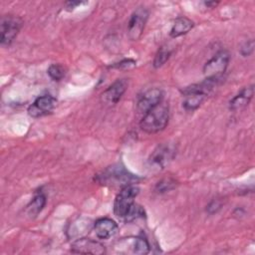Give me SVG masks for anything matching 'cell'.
I'll use <instances>...</instances> for the list:
<instances>
[{
    "label": "cell",
    "mask_w": 255,
    "mask_h": 255,
    "mask_svg": "<svg viewBox=\"0 0 255 255\" xmlns=\"http://www.w3.org/2000/svg\"><path fill=\"white\" fill-rule=\"evenodd\" d=\"M218 80L205 79L200 84H194L182 90V106L186 111L196 110L205 100Z\"/></svg>",
    "instance_id": "cell-1"
},
{
    "label": "cell",
    "mask_w": 255,
    "mask_h": 255,
    "mask_svg": "<svg viewBox=\"0 0 255 255\" xmlns=\"http://www.w3.org/2000/svg\"><path fill=\"white\" fill-rule=\"evenodd\" d=\"M169 120L168 107L162 103L143 115L139 128L146 133H156L165 128Z\"/></svg>",
    "instance_id": "cell-2"
},
{
    "label": "cell",
    "mask_w": 255,
    "mask_h": 255,
    "mask_svg": "<svg viewBox=\"0 0 255 255\" xmlns=\"http://www.w3.org/2000/svg\"><path fill=\"white\" fill-rule=\"evenodd\" d=\"M137 180V177L128 172L122 165H113L105 169L101 174L97 176V181L105 185L112 186H126L133 184Z\"/></svg>",
    "instance_id": "cell-3"
},
{
    "label": "cell",
    "mask_w": 255,
    "mask_h": 255,
    "mask_svg": "<svg viewBox=\"0 0 255 255\" xmlns=\"http://www.w3.org/2000/svg\"><path fill=\"white\" fill-rule=\"evenodd\" d=\"M139 188L135 184H128L122 187L114 202V213L120 218H125L134 203Z\"/></svg>",
    "instance_id": "cell-4"
},
{
    "label": "cell",
    "mask_w": 255,
    "mask_h": 255,
    "mask_svg": "<svg viewBox=\"0 0 255 255\" xmlns=\"http://www.w3.org/2000/svg\"><path fill=\"white\" fill-rule=\"evenodd\" d=\"M230 61V55L226 50L217 52L210 60H208L203 67V74L205 79L219 80L221 75L226 71Z\"/></svg>",
    "instance_id": "cell-5"
},
{
    "label": "cell",
    "mask_w": 255,
    "mask_h": 255,
    "mask_svg": "<svg viewBox=\"0 0 255 255\" xmlns=\"http://www.w3.org/2000/svg\"><path fill=\"white\" fill-rule=\"evenodd\" d=\"M22 20L19 17L7 15L1 18L0 22V43L2 46H9L18 35Z\"/></svg>",
    "instance_id": "cell-6"
},
{
    "label": "cell",
    "mask_w": 255,
    "mask_h": 255,
    "mask_svg": "<svg viewBox=\"0 0 255 255\" xmlns=\"http://www.w3.org/2000/svg\"><path fill=\"white\" fill-rule=\"evenodd\" d=\"M147 19L148 11L143 7H139L132 12L128 22V36L130 40L136 41L141 37Z\"/></svg>",
    "instance_id": "cell-7"
},
{
    "label": "cell",
    "mask_w": 255,
    "mask_h": 255,
    "mask_svg": "<svg viewBox=\"0 0 255 255\" xmlns=\"http://www.w3.org/2000/svg\"><path fill=\"white\" fill-rule=\"evenodd\" d=\"M176 149L170 143H162L158 145L149 155L148 162L150 166L157 169H163L175 156Z\"/></svg>",
    "instance_id": "cell-8"
},
{
    "label": "cell",
    "mask_w": 255,
    "mask_h": 255,
    "mask_svg": "<svg viewBox=\"0 0 255 255\" xmlns=\"http://www.w3.org/2000/svg\"><path fill=\"white\" fill-rule=\"evenodd\" d=\"M163 93L160 89L153 88L144 92L136 103V110L140 114H146L160 103H162Z\"/></svg>",
    "instance_id": "cell-9"
},
{
    "label": "cell",
    "mask_w": 255,
    "mask_h": 255,
    "mask_svg": "<svg viewBox=\"0 0 255 255\" xmlns=\"http://www.w3.org/2000/svg\"><path fill=\"white\" fill-rule=\"evenodd\" d=\"M128 89V81L126 79H118L109 86L101 95V102L107 106L116 105Z\"/></svg>",
    "instance_id": "cell-10"
},
{
    "label": "cell",
    "mask_w": 255,
    "mask_h": 255,
    "mask_svg": "<svg viewBox=\"0 0 255 255\" xmlns=\"http://www.w3.org/2000/svg\"><path fill=\"white\" fill-rule=\"evenodd\" d=\"M71 251L77 254H94L101 255L106 252L105 246L99 241L91 238H79L75 240L71 245Z\"/></svg>",
    "instance_id": "cell-11"
},
{
    "label": "cell",
    "mask_w": 255,
    "mask_h": 255,
    "mask_svg": "<svg viewBox=\"0 0 255 255\" xmlns=\"http://www.w3.org/2000/svg\"><path fill=\"white\" fill-rule=\"evenodd\" d=\"M56 99L52 96L45 95L38 97L34 103L28 108V115L32 118H40L43 116H47L52 113L54 108L56 107Z\"/></svg>",
    "instance_id": "cell-12"
},
{
    "label": "cell",
    "mask_w": 255,
    "mask_h": 255,
    "mask_svg": "<svg viewBox=\"0 0 255 255\" xmlns=\"http://www.w3.org/2000/svg\"><path fill=\"white\" fill-rule=\"evenodd\" d=\"M94 230L98 238L110 239L118 233L119 226L113 219L104 217L96 220L94 223Z\"/></svg>",
    "instance_id": "cell-13"
},
{
    "label": "cell",
    "mask_w": 255,
    "mask_h": 255,
    "mask_svg": "<svg viewBox=\"0 0 255 255\" xmlns=\"http://www.w3.org/2000/svg\"><path fill=\"white\" fill-rule=\"evenodd\" d=\"M254 94L253 85L244 88L239 94L232 98L229 102V108L231 111H240L244 109L251 101Z\"/></svg>",
    "instance_id": "cell-14"
},
{
    "label": "cell",
    "mask_w": 255,
    "mask_h": 255,
    "mask_svg": "<svg viewBox=\"0 0 255 255\" xmlns=\"http://www.w3.org/2000/svg\"><path fill=\"white\" fill-rule=\"evenodd\" d=\"M194 26L193 21L186 17H178L175 19L174 23L172 24V27L170 29L169 35L171 38H177L180 37L186 33H188Z\"/></svg>",
    "instance_id": "cell-15"
},
{
    "label": "cell",
    "mask_w": 255,
    "mask_h": 255,
    "mask_svg": "<svg viewBox=\"0 0 255 255\" xmlns=\"http://www.w3.org/2000/svg\"><path fill=\"white\" fill-rule=\"evenodd\" d=\"M46 201H47L46 196L42 192L37 193L27 205L26 213L30 217H36L44 209L46 205Z\"/></svg>",
    "instance_id": "cell-16"
},
{
    "label": "cell",
    "mask_w": 255,
    "mask_h": 255,
    "mask_svg": "<svg viewBox=\"0 0 255 255\" xmlns=\"http://www.w3.org/2000/svg\"><path fill=\"white\" fill-rule=\"evenodd\" d=\"M131 252L133 254H147L150 250L148 241L143 237H134L131 241Z\"/></svg>",
    "instance_id": "cell-17"
},
{
    "label": "cell",
    "mask_w": 255,
    "mask_h": 255,
    "mask_svg": "<svg viewBox=\"0 0 255 255\" xmlns=\"http://www.w3.org/2000/svg\"><path fill=\"white\" fill-rule=\"evenodd\" d=\"M171 53H172V50H171L169 47H167V46H161V47L158 49V51H157V53L155 54V57H154V59H153V63H152L153 67H154V68H159V67H161L162 65H164L165 62L169 59Z\"/></svg>",
    "instance_id": "cell-18"
},
{
    "label": "cell",
    "mask_w": 255,
    "mask_h": 255,
    "mask_svg": "<svg viewBox=\"0 0 255 255\" xmlns=\"http://www.w3.org/2000/svg\"><path fill=\"white\" fill-rule=\"evenodd\" d=\"M47 73L53 81H60L65 77L66 70H65L64 66H62L61 64H52L48 68Z\"/></svg>",
    "instance_id": "cell-19"
},
{
    "label": "cell",
    "mask_w": 255,
    "mask_h": 255,
    "mask_svg": "<svg viewBox=\"0 0 255 255\" xmlns=\"http://www.w3.org/2000/svg\"><path fill=\"white\" fill-rule=\"evenodd\" d=\"M145 215V212H144V209L136 204V203H133V205L130 207L129 211L128 212L127 216L124 218L127 222H130V221H133L135 219H138V218H143Z\"/></svg>",
    "instance_id": "cell-20"
},
{
    "label": "cell",
    "mask_w": 255,
    "mask_h": 255,
    "mask_svg": "<svg viewBox=\"0 0 255 255\" xmlns=\"http://www.w3.org/2000/svg\"><path fill=\"white\" fill-rule=\"evenodd\" d=\"M175 186H176V182L174 179L164 178L156 183L155 191L158 193H164V192L172 190L173 188H175Z\"/></svg>",
    "instance_id": "cell-21"
},
{
    "label": "cell",
    "mask_w": 255,
    "mask_h": 255,
    "mask_svg": "<svg viewBox=\"0 0 255 255\" xmlns=\"http://www.w3.org/2000/svg\"><path fill=\"white\" fill-rule=\"evenodd\" d=\"M254 50V41L253 40H248L246 41L240 48V54L243 57H247L252 54Z\"/></svg>",
    "instance_id": "cell-22"
},
{
    "label": "cell",
    "mask_w": 255,
    "mask_h": 255,
    "mask_svg": "<svg viewBox=\"0 0 255 255\" xmlns=\"http://www.w3.org/2000/svg\"><path fill=\"white\" fill-rule=\"evenodd\" d=\"M135 66V61L131 60V59H126L123 60L117 64H115L113 66V68H117V69H129Z\"/></svg>",
    "instance_id": "cell-23"
},
{
    "label": "cell",
    "mask_w": 255,
    "mask_h": 255,
    "mask_svg": "<svg viewBox=\"0 0 255 255\" xmlns=\"http://www.w3.org/2000/svg\"><path fill=\"white\" fill-rule=\"evenodd\" d=\"M221 208V202L219 200H212L208 205H207V212L210 214L216 213L219 209Z\"/></svg>",
    "instance_id": "cell-24"
},
{
    "label": "cell",
    "mask_w": 255,
    "mask_h": 255,
    "mask_svg": "<svg viewBox=\"0 0 255 255\" xmlns=\"http://www.w3.org/2000/svg\"><path fill=\"white\" fill-rule=\"evenodd\" d=\"M81 4H83V2H81V1H69V2L66 3V7L71 10V9L76 8L77 6H79Z\"/></svg>",
    "instance_id": "cell-25"
},
{
    "label": "cell",
    "mask_w": 255,
    "mask_h": 255,
    "mask_svg": "<svg viewBox=\"0 0 255 255\" xmlns=\"http://www.w3.org/2000/svg\"><path fill=\"white\" fill-rule=\"evenodd\" d=\"M204 4H205V6H207V7H213V6H216L218 3L217 2H204Z\"/></svg>",
    "instance_id": "cell-26"
}]
</instances>
